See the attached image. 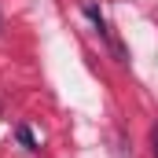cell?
<instances>
[{
  "mask_svg": "<svg viewBox=\"0 0 158 158\" xmlns=\"http://www.w3.org/2000/svg\"><path fill=\"white\" fill-rule=\"evenodd\" d=\"M19 143H22L26 151H37V140H33V132H30L26 125H19Z\"/></svg>",
  "mask_w": 158,
  "mask_h": 158,
  "instance_id": "2",
  "label": "cell"
},
{
  "mask_svg": "<svg viewBox=\"0 0 158 158\" xmlns=\"http://www.w3.org/2000/svg\"><path fill=\"white\" fill-rule=\"evenodd\" d=\"M85 15L92 19V26H96L103 37H110V30H107V22H103V15H99V7H96V4H85Z\"/></svg>",
  "mask_w": 158,
  "mask_h": 158,
  "instance_id": "1",
  "label": "cell"
},
{
  "mask_svg": "<svg viewBox=\"0 0 158 158\" xmlns=\"http://www.w3.org/2000/svg\"><path fill=\"white\" fill-rule=\"evenodd\" d=\"M151 155L158 158V125H155V129H151Z\"/></svg>",
  "mask_w": 158,
  "mask_h": 158,
  "instance_id": "3",
  "label": "cell"
}]
</instances>
